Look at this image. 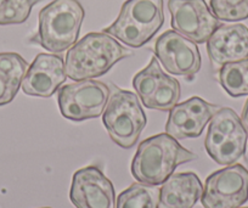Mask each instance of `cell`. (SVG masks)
Listing matches in <instances>:
<instances>
[{"label":"cell","instance_id":"obj_1","mask_svg":"<svg viewBox=\"0 0 248 208\" xmlns=\"http://www.w3.org/2000/svg\"><path fill=\"white\" fill-rule=\"evenodd\" d=\"M130 51L105 32H92L78 40L66 54V75L72 80H94L104 76Z\"/></svg>","mask_w":248,"mask_h":208},{"label":"cell","instance_id":"obj_2","mask_svg":"<svg viewBox=\"0 0 248 208\" xmlns=\"http://www.w3.org/2000/svg\"><path fill=\"white\" fill-rule=\"evenodd\" d=\"M197 160V155L181 146L167 133L150 136L140 143L132 162V174L147 185H162L183 163Z\"/></svg>","mask_w":248,"mask_h":208},{"label":"cell","instance_id":"obj_3","mask_svg":"<svg viewBox=\"0 0 248 208\" xmlns=\"http://www.w3.org/2000/svg\"><path fill=\"white\" fill-rule=\"evenodd\" d=\"M85 11L78 0H54L40 10L38 32L31 42L61 54L78 42Z\"/></svg>","mask_w":248,"mask_h":208},{"label":"cell","instance_id":"obj_4","mask_svg":"<svg viewBox=\"0 0 248 208\" xmlns=\"http://www.w3.org/2000/svg\"><path fill=\"white\" fill-rule=\"evenodd\" d=\"M163 23V0H127L117 20L102 32L130 48H141L156 35Z\"/></svg>","mask_w":248,"mask_h":208},{"label":"cell","instance_id":"obj_5","mask_svg":"<svg viewBox=\"0 0 248 208\" xmlns=\"http://www.w3.org/2000/svg\"><path fill=\"white\" fill-rule=\"evenodd\" d=\"M102 123L112 142L118 146H134L147 123L139 96L129 90L116 88L102 113Z\"/></svg>","mask_w":248,"mask_h":208},{"label":"cell","instance_id":"obj_6","mask_svg":"<svg viewBox=\"0 0 248 208\" xmlns=\"http://www.w3.org/2000/svg\"><path fill=\"white\" fill-rule=\"evenodd\" d=\"M248 145V135L241 118L230 107H220L212 117L204 146L209 157L221 166L236 163Z\"/></svg>","mask_w":248,"mask_h":208},{"label":"cell","instance_id":"obj_7","mask_svg":"<svg viewBox=\"0 0 248 208\" xmlns=\"http://www.w3.org/2000/svg\"><path fill=\"white\" fill-rule=\"evenodd\" d=\"M109 99V88L94 80H77L59 89V107L65 118L73 122L97 118Z\"/></svg>","mask_w":248,"mask_h":208},{"label":"cell","instance_id":"obj_8","mask_svg":"<svg viewBox=\"0 0 248 208\" xmlns=\"http://www.w3.org/2000/svg\"><path fill=\"white\" fill-rule=\"evenodd\" d=\"M204 208H238L248 201V171L233 163L206 179L201 196Z\"/></svg>","mask_w":248,"mask_h":208},{"label":"cell","instance_id":"obj_9","mask_svg":"<svg viewBox=\"0 0 248 208\" xmlns=\"http://www.w3.org/2000/svg\"><path fill=\"white\" fill-rule=\"evenodd\" d=\"M168 9L173 30L196 44L207 43L221 25L206 0H169Z\"/></svg>","mask_w":248,"mask_h":208},{"label":"cell","instance_id":"obj_10","mask_svg":"<svg viewBox=\"0 0 248 208\" xmlns=\"http://www.w3.org/2000/svg\"><path fill=\"white\" fill-rule=\"evenodd\" d=\"M155 56L167 72L194 78L201 69L202 59L195 42L175 31H166L155 43Z\"/></svg>","mask_w":248,"mask_h":208},{"label":"cell","instance_id":"obj_11","mask_svg":"<svg viewBox=\"0 0 248 208\" xmlns=\"http://www.w3.org/2000/svg\"><path fill=\"white\" fill-rule=\"evenodd\" d=\"M70 198L76 208H116L113 184L96 166L73 174Z\"/></svg>","mask_w":248,"mask_h":208},{"label":"cell","instance_id":"obj_12","mask_svg":"<svg viewBox=\"0 0 248 208\" xmlns=\"http://www.w3.org/2000/svg\"><path fill=\"white\" fill-rule=\"evenodd\" d=\"M217 105H212L199 96H192L181 104H176L169 111L166 124V133L176 140L199 138L218 110Z\"/></svg>","mask_w":248,"mask_h":208},{"label":"cell","instance_id":"obj_13","mask_svg":"<svg viewBox=\"0 0 248 208\" xmlns=\"http://www.w3.org/2000/svg\"><path fill=\"white\" fill-rule=\"evenodd\" d=\"M66 75L63 57L56 54H38L28 67L22 80L23 93L38 97H50L65 83Z\"/></svg>","mask_w":248,"mask_h":208},{"label":"cell","instance_id":"obj_14","mask_svg":"<svg viewBox=\"0 0 248 208\" xmlns=\"http://www.w3.org/2000/svg\"><path fill=\"white\" fill-rule=\"evenodd\" d=\"M208 57L216 66L248 57V28L242 23L220 25L207 40Z\"/></svg>","mask_w":248,"mask_h":208},{"label":"cell","instance_id":"obj_15","mask_svg":"<svg viewBox=\"0 0 248 208\" xmlns=\"http://www.w3.org/2000/svg\"><path fill=\"white\" fill-rule=\"evenodd\" d=\"M203 186L192 172L171 174L159 189L158 208H192L201 198Z\"/></svg>","mask_w":248,"mask_h":208},{"label":"cell","instance_id":"obj_16","mask_svg":"<svg viewBox=\"0 0 248 208\" xmlns=\"http://www.w3.org/2000/svg\"><path fill=\"white\" fill-rule=\"evenodd\" d=\"M28 64L16 52H0V106L10 104L20 90Z\"/></svg>","mask_w":248,"mask_h":208},{"label":"cell","instance_id":"obj_17","mask_svg":"<svg viewBox=\"0 0 248 208\" xmlns=\"http://www.w3.org/2000/svg\"><path fill=\"white\" fill-rule=\"evenodd\" d=\"M218 80L223 89L232 97L248 95V57L229 62L219 69Z\"/></svg>","mask_w":248,"mask_h":208},{"label":"cell","instance_id":"obj_18","mask_svg":"<svg viewBox=\"0 0 248 208\" xmlns=\"http://www.w3.org/2000/svg\"><path fill=\"white\" fill-rule=\"evenodd\" d=\"M158 205L159 189L139 181L119 193L116 208H158Z\"/></svg>","mask_w":248,"mask_h":208},{"label":"cell","instance_id":"obj_19","mask_svg":"<svg viewBox=\"0 0 248 208\" xmlns=\"http://www.w3.org/2000/svg\"><path fill=\"white\" fill-rule=\"evenodd\" d=\"M180 83L175 78L164 73L154 94L142 104L146 109L158 111H170L180 99Z\"/></svg>","mask_w":248,"mask_h":208},{"label":"cell","instance_id":"obj_20","mask_svg":"<svg viewBox=\"0 0 248 208\" xmlns=\"http://www.w3.org/2000/svg\"><path fill=\"white\" fill-rule=\"evenodd\" d=\"M163 75L164 72L162 71L161 64H159L157 57H152L146 68L141 69L133 78V87H134L137 95L140 97L142 102L154 94Z\"/></svg>","mask_w":248,"mask_h":208},{"label":"cell","instance_id":"obj_21","mask_svg":"<svg viewBox=\"0 0 248 208\" xmlns=\"http://www.w3.org/2000/svg\"><path fill=\"white\" fill-rule=\"evenodd\" d=\"M40 1L42 0H0V26L25 23L33 6Z\"/></svg>","mask_w":248,"mask_h":208},{"label":"cell","instance_id":"obj_22","mask_svg":"<svg viewBox=\"0 0 248 208\" xmlns=\"http://www.w3.org/2000/svg\"><path fill=\"white\" fill-rule=\"evenodd\" d=\"M209 5L219 21L238 22L248 18V0H211Z\"/></svg>","mask_w":248,"mask_h":208},{"label":"cell","instance_id":"obj_23","mask_svg":"<svg viewBox=\"0 0 248 208\" xmlns=\"http://www.w3.org/2000/svg\"><path fill=\"white\" fill-rule=\"evenodd\" d=\"M241 122H242L243 127H245L246 131H247V135H248V100L246 101L245 106H243L242 116H241Z\"/></svg>","mask_w":248,"mask_h":208},{"label":"cell","instance_id":"obj_24","mask_svg":"<svg viewBox=\"0 0 248 208\" xmlns=\"http://www.w3.org/2000/svg\"><path fill=\"white\" fill-rule=\"evenodd\" d=\"M238 208H248V207H238Z\"/></svg>","mask_w":248,"mask_h":208},{"label":"cell","instance_id":"obj_25","mask_svg":"<svg viewBox=\"0 0 248 208\" xmlns=\"http://www.w3.org/2000/svg\"><path fill=\"white\" fill-rule=\"evenodd\" d=\"M43 208H50V207H43Z\"/></svg>","mask_w":248,"mask_h":208}]
</instances>
